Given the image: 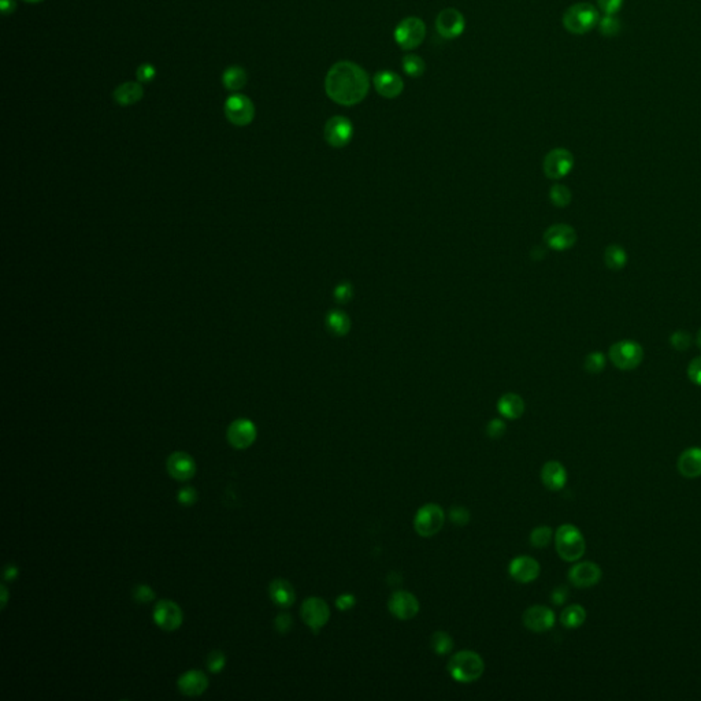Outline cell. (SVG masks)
Listing matches in <instances>:
<instances>
[{
  "instance_id": "cell-2",
  "label": "cell",
  "mask_w": 701,
  "mask_h": 701,
  "mask_svg": "<svg viewBox=\"0 0 701 701\" xmlns=\"http://www.w3.org/2000/svg\"><path fill=\"white\" fill-rule=\"evenodd\" d=\"M485 671V662L474 650H459L448 662V673L459 684L478 681Z\"/></svg>"
},
{
  "instance_id": "cell-21",
  "label": "cell",
  "mask_w": 701,
  "mask_h": 701,
  "mask_svg": "<svg viewBox=\"0 0 701 701\" xmlns=\"http://www.w3.org/2000/svg\"><path fill=\"white\" fill-rule=\"evenodd\" d=\"M169 474L178 481H188L196 474V463L191 455L177 451L169 456L166 463Z\"/></svg>"
},
{
  "instance_id": "cell-11",
  "label": "cell",
  "mask_w": 701,
  "mask_h": 701,
  "mask_svg": "<svg viewBox=\"0 0 701 701\" xmlns=\"http://www.w3.org/2000/svg\"><path fill=\"white\" fill-rule=\"evenodd\" d=\"M574 166V157L568 150H552L544 160V172L551 180H561L568 175Z\"/></svg>"
},
{
  "instance_id": "cell-27",
  "label": "cell",
  "mask_w": 701,
  "mask_h": 701,
  "mask_svg": "<svg viewBox=\"0 0 701 701\" xmlns=\"http://www.w3.org/2000/svg\"><path fill=\"white\" fill-rule=\"evenodd\" d=\"M144 90L140 84L125 83L114 90V99L118 105H130L137 103L142 98Z\"/></svg>"
},
{
  "instance_id": "cell-12",
  "label": "cell",
  "mask_w": 701,
  "mask_h": 701,
  "mask_svg": "<svg viewBox=\"0 0 701 701\" xmlns=\"http://www.w3.org/2000/svg\"><path fill=\"white\" fill-rule=\"evenodd\" d=\"M388 608L390 613L400 619L410 620L420 613V601L412 593L407 591H398L388 600Z\"/></svg>"
},
{
  "instance_id": "cell-1",
  "label": "cell",
  "mask_w": 701,
  "mask_h": 701,
  "mask_svg": "<svg viewBox=\"0 0 701 701\" xmlns=\"http://www.w3.org/2000/svg\"><path fill=\"white\" fill-rule=\"evenodd\" d=\"M368 73L350 61L334 63L325 78L328 96L341 105L360 103L368 96Z\"/></svg>"
},
{
  "instance_id": "cell-25",
  "label": "cell",
  "mask_w": 701,
  "mask_h": 701,
  "mask_svg": "<svg viewBox=\"0 0 701 701\" xmlns=\"http://www.w3.org/2000/svg\"><path fill=\"white\" fill-rule=\"evenodd\" d=\"M677 469L685 478L701 477V448L692 447L685 450L678 457Z\"/></svg>"
},
{
  "instance_id": "cell-34",
  "label": "cell",
  "mask_w": 701,
  "mask_h": 701,
  "mask_svg": "<svg viewBox=\"0 0 701 701\" xmlns=\"http://www.w3.org/2000/svg\"><path fill=\"white\" fill-rule=\"evenodd\" d=\"M554 539V531L549 526H539L530 533V544L534 548H546Z\"/></svg>"
},
{
  "instance_id": "cell-15",
  "label": "cell",
  "mask_w": 701,
  "mask_h": 701,
  "mask_svg": "<svg viewBox=\"0 0 701 701\" xmlns=\"http://www.w3.org/2000/svg\"><path fill=\"white\" fill-rule=\"evenodd\" d=\"M182 611L172 600H160L154 608V620L160 629L175 631L182 625Z\"/></svg>"
},
{
  "instance_id": "cell-10",
  "label": "cell",
  "mask_w": 701,
  "mask_h": 701,
  "mask_svg": "<svg viewBox=\"0 0 701 701\" xmlns=\"http://www.w3.org/2000/svg\"><path fill=\"white\" fill-rule=\"evenodd\" d=\"M225 115L229 123L237 126H246L252 123L255 108L252 102L244 95H233L229 96L225 103Z\"/></svg>"
},
{
  "instance_id": "cell-45",
  "label": "cell",
  "mask_w": 701,
  "mask_h": 701,
  "mask_svg": "<svg viewBox=\"0 0 701 701\" xmlns=\"http://www.w3.org/2000/svg\"><path fill=\"white\" fill-rule=\"evenodd\" d=\"M274 628L280 634H286L292 629V616L289 613H279L274 619Z\"/></svg>"
},
{
  "instance_id": "cell-17",
  "label": "cell",
  "mask_w": 701,
  "mask_h": 701,
  "mask_svg": "<svg viewBox=\"0 0 701 701\" xmlns=\"http://www.w3.org/2000/svg\"><path fill=\"white\" fill-rule=\"evenodd\" d=\"M540 563L531 556L522 555L514 558L509 566V576L519 583H530L540 576Z\"/></svg>"
},
{
  "instance_id": "cell-20",
  "label": "cell",
  "mask_w": 701,
  "mask_h": 701,
  "mask_svg": "<svg viewBox=\"0 0 701 701\" xmlns=\"http://www.w3.org/2000/svg\"><path fill=\"white\" fill-rule=\"evenodd\" d=\"M544 240L549 248L556 249V251H564V249H568L576 244L577 234H576V230L571 227L564 225V224H558V225H552L545 232Z\"/></svg>"
},
{
  "instance_id": "cell-33",
  "label": "cell",
  "mask_w": 701,
  "mask_h": 701,
  "mask_svg": "<svg viewBox=\"0 0 701 701\" xmlns=\"http://www.w3.org/2000/svg\"><path fill=\"white\" fill-rule=\"evenodd\" d=\"M402 66H403L404 73L410 77H414V78L421 77L422 74L425 73V69H426L425 61L422 59L421 56H418L415 53H410V55L403 56Z\"/></svg>"
},
{
  "instance_id": "cell-53",
  "label": "cell",
  "mask_w": 701,
  "mask_h": 701,
  "mask_svg": "<svg viewBox=\"0 0 701 701\" xmlns=\"http://www.w3.org/2000/svg\"><path fill=\"white\" fill-rule=\"evenodd\" d=\"M7 597H9V593H7V588L4 585H1V608L6 607L7 604Z\"/></svg>"
},
{
  "instance_id": "cell-28",
  "label": "cell",
  "mask_w": 701,
  "mask_h": 701,
  "mask_svg": "<svg viewBox=\"0 0 701 701\" xmlns=\"http://www.w3.org/2000/svg\"><path fill=\"white\" fill-rule=\"evenodd\" d=\"M586 620V611L579 604H571L563 610L561 615V625L566 629H578Z\"/></svg>"
},
{
  "instance_id": "cell-54",
  "label": "cell",
  "mask_w": 701,
  "mask_h": 701,
  "mask_svg": "<svg viewBox=\"0 0 701 701\" xmlns=\"http://www.w3.org/2000/svg\"><path fill=\"white\" fill-rule=\"evenodd\" d=\"M697 344H699V347L701 348V331L697 334Z\"/></svg>"
},
{
  "instance_id": "cell-55",
  "label": "cell",
  "mask_w": 701,
  "mask_h": 701,
  "mask_svg": "<svg viewBox=\"0 0 701 701\" xmlns=\"http://www.w3.org/2000/svg\"><path fill=\"white\" fill-rule=\"evenodd\" d=\"M25 1H29V3H38V1H41V0H25Z\"/></svg>"
},
{
  "instance_id": "cell-19",
  "label": "cell",
  "mask_w": 701,
  "mask_h": 701,
  "mask_svg": "<svg viewBox=\"0 0 701 701\" xmlns=\"http://www.w3.org/2000/svg\"><path fill=\"white\" fill-rule=\"evenodd\" d=\"M373 84L377 93L385 99H395L403 92V80L395 71H381L375 73Z\"/></svg>"
},
{
  "instance_id": "cell-31",
  "label": "cell",
  "mask_w": 701,
  "mask_h": 701,
  "mask_svg": "<svg viewBox=\"0 0 701 701\" xmlns=\"http://www.w3.org/2000/svg\"><path fill=\"white\" fill-rule=\"evenodd\" d=\"M222 81H224V85L230 90H239L246 85V71L242 68H237V66L229 68L228 71L224 73Z\"/></svg>"
},
{
  "instance_id": "cell-44",
  "label": "cell",
  "mask_w": 701,
  "mask_h": 701,
  "mask_svg": "<svg viewBox=\"0 0 701 701\" xmlns=\"http://www.w3.org/2000/svg\"><path fill=\"white\" fill-rule=\"evenodd\" d=\"M177 499H178L180 504L189 507V506H193L196 503V500H197V492H196V489L191 488V487L182 488L181 491L178 492V497Z\"/></svg>"
},
{
  "instance_id": "cell-22",
  "label": "cell",
  "mask_w": 701,
  "mask_h": 701,
  "mask_svg": "<svg viewBox=\"0 0 701 701\" xmlns=\"http://www.w3.org/2000/svg\"><path fill=\"white\" fill-rule=\"evenodd\" d=\"M209 687V680L204 673L189 670L184 673L178 680V689L182 695L194 697L203 695Z\"/></svg>"
},
{
  "instance_id": "cell-24",
  "label": "cell",
  "mask_w": 701,
  "mask_h": 701,
  "mask_svg": "<svg viewBox=\"0 0 701 701\" xmlns=\"http://www.w3.org/2000/svg\"><path fill=\"white\" fill-rule=\"evenodd\" d=\"M269 593L276 606L281 608H289L294 606L296 600V593L294 586L291 585L289 581L284 578H277L271 581Z\"/></svg>"
},
{
  "instance_id": "cell-42",
  "label": "cell",
  "mask_w": 701,
  "mask_h": 701,
  "mask_svg": "<svg viewBox=\"0 0 701 701\" xmlns=\"http://www.w3.org/2000/svg\"><path fill=\"white\" fill-rule=\"evenodd\" d=\"M132 595H133V598L137 603H150V601H152L155 598L154 591L150 586H147V585H137L133 589Z\"/></svg>"
},
{
  "instance_id": "cell-46",
  "label": "cell",
  "mask_w": 701,
  "mask_h": 701,
  "mask_svg": "<svg viewBox=\"0 0 701 701\" xmlns=\"http://www.w3.org/2000/svg\"><path fill=\"white\" fill-rule=\"evenodd\" d=\"M597 3L600 10L606 16H615L616 11H619V9L622 7L623 0H597Z\"/></svg>"
},
{
  "instance_id": "cell-9",
  "label": "cell",
  "mask_w": 701,
  "mask_h": 701,
  "mask_svg": "<svg viewBox=\"0 0 701 701\" xmlns=\"http://www.w3.org/2000/svg\"><path fill=\"white\" fill-rule=\"evenodd\" d=\"M325 140L334 148H343L350 144L353 136V125L343 115L332 117L323 129Z\"/></svg>"
},
{
  "instance_id": "cell-48",
  "label": "cell",
  "mask_w": 701,
  "mask_h": 701,
  "mask_svg": "<svg viewBox=\"0 0 701 701\" xmlns=\"http://www.w3.org/2000/svg\"><path fill=\"white\" fill-rule=\"evenodd\" d=\"M355 604H356V597L350 593H343L336 598V607L340 611H348L355 607Z\"/></svg>"
},
{
  "instance_id": "cell-35",
  "label": "cell",
  "mask_w": 701,
  "mask_h": 701,
  "mask_svg": "<svg viewBox=\"0 0 701 701\" xmlns=\"http://www.w3.org/2000/svg\"><path fill=\"white\" fill-rule=\"evenodd\" d=\"M549 197H551V200H552V203L555 206H558V207H566L571 202V192L564 185H555L551 189Z\"/></svg>"
},
{
  "instance_id": "cell-14",
  "label": "cell",
  "mask_w": 701,
  "mask_h": 701,
  "mask_svg": "<svg viewBox=\"0 0 701 701\" xmlns=\"http://www.w3.org/2000/svg\"><path fill=\"white\" fill-rule=\"evenodd\" d=\"M436 28L441 37L452 40L464 32L466 21L463 14L456 9H445L440 11L436 19Z\"/></svg>"
},
{
  "instance_id": "cell-52",
  "label": "cell",
  "mask_w": 701,
  "mask_h": 701,
  "mask_svg": "<svg viewBox=\"0 0 701 701\" xmlns=\"http://www.w3.org/2000/svg\"><path fill=\"white\" fill-rule=\"evenodd\" d=\"M18 568L13 564H7L4 568V579L6 581H14L17 578Z\"/></svg>"
},
{
  "instance_id": "cell-39",
  "label": "cell",
  "mask_w": 701,
  "mask_h": 701,
  "mask_svg": "<svg viewBox=\"0 0 701 701\" xmlns=\"http://www.w3.org/2000/svg\"><path fill=\"white\" fill-rule=\"evenodd\" d=\"M470 511L464 507H452L451 511H450V519L452 524H455L456 526H466L469 525L470 522Z\"/></svg>"
},
{
  "instance_id": "cell-41",
  "label": "cell",
  "mask_w": 701,
  "mask_h": 701,
  "mask_svg": "<svg viewBox=\"0 0 701 701\" xmlns=\"http://www.w3.org/2000/svg\"><path fill=\"white\" fill-rule=\"evenodd\" d=\"M670 341H671V346L678 350H687L692 344V338L689 333H686L684 331H680V332H675L670 337Z\"/></svg>"
},
{
  "instance_id": "cell-6",
  "label": "cell",
  "mask_w": 701,
  "mask_h": 701,
  "mask_svg": "<svg viewBox=\"0 0 701 701\" xmlns=\"http://www.w3.org/2000/svg\"><path fill=\"white\" fill-rule=\"evenodd\" d=\"M426 36V25L421 18H404L395 29V40L403 50H415Z\"/></svg>"
},
{
  "instance_id": "cell-13",
  "label": "cell",
  "mask_w": 701,
  "mask_h": 701,
  "mask_svg": "<svg viewBox=\"0 0 701 701\" xmlns=\"http://www.w3.org/2000/svg\"><path fill=\"white\" fill-rule=\"evenodd\" d=\"M256 426L249 420H236L229 425L227 438L228 442L236 450H246L251 447L256 440Z\"/></svg>"
},
{
  "instance_id": "cell-40",
  "label": "cell",
  "mask_w": 701,
  "mask_h": 701,
  "mask_svg": "<svg viewBox=\"0 0 701 701\" xmlns=\"http://www.w3.org/2000/svg\"><path fill=\"white\" fill-rule=\"evenodd\" d=\"M333 296L337 300V303H341V304L348 303L350 298H352V296H353V288H352V285H350V282L340 284L338 286H336Z\"/></svg>"
},
{
  "instance_id": "cell-3",
  "label": "cell",
  "mask_w": 701,
  "mask_h": 701,
  "mask_svg": "<svg viewBox=\"0 0 701 701\" xmlns=\"http://www.w3.org/2000/svg\"><path fill=\"white\" fill-rule=\"evenodd\" d=\"M556 551L563 561H577L585 555L586 543L577 526L564 524L555 533Z\"/></svg>"
},
{
  "instance_id": "cell-16",
  "label": "cell",
  "mask_w": 701,
  "mask_h": 701,
  "mask_svg": "<svg viewBox=\"0 0 701 701\" xmlns=\"http://www.w3.org/2000/svg\"><path fill=\"white\" fill-rule=\"evenodd\" d=\"M524 625L526 629L534 633L551 630L555 625V613L545 606H531L524 613Z\"/></svg>"
},
{
  "instance_id": "cell-43",
  "label": "cell",
  "mask_w": 701,
  "mask_h": 701,
  "mask_svg": "<svg viewBox=\"0 0 701 701\" xmlns=\"http://www.w3.org/2000/svg\"><path fill=\"white\" fill-rule=\"evenodd\" d=\"M506 433V423L502 420H492L487 426V435L493 440L502 438Z\"/></svg>"
},
{
  "instance_id": "cell-38",
  "label": "cell",
  "mask_w": 701,
  "mask_h": 701,
  "mask_svg": "<svg viewBox=\"0 0 701 701\" xmlns=\"http://www.w3.org/2000/svg\"><path fill=\"white\" fill-rule=\"evenodd\" d=\"M206 665H207L209 671L212 673V674L221 673L225 668V665H227V658H225L224 652H221V650H212L210 655L207 656Z\"/></svg>"
},
{
  "instance_id": "cell-37",
  "label": "cell",
  "mask_w": 701,
  "mask_h": 701,
  "mask_svg": "<svg viewBox=\"0 0 701 701\" xmlns=\"http://www.w3.org/2000/svg\"><path fill=\"white\" fill-rule=\"evenodd\" d=\"M598 29L601 35L607 37H613L619 33L620 31V22L619 19L613 16H606L603 19L598 21Z\"/></svg>"
},
{
  "instance_id": "cell-4",
  "label": "cell",
  "mask_w": 701,
  "mask_h": 701,
  "mask_svg": "<svg viewBox=\"0 0 701 701\" xmlns=\"http://www.w3.org/2000/svg\"><path fill=\"white\" fill-rule=\"evenodd\" d=\"M598 22V11L589 3H577L568 7L563 16L564 28L573 35H585Z\"/></svg>"
},
{
  "instance_id": "cell-8",
  "label": "cell",
  "mask_w": 701,
  "mask_h": 701,
  "mask_svg": "<svg viewBox=\"0 0 701 701\" xmlns=\"http://www.w3.org/2000/svg\"><path fill=\"white\" fill-rule=\"evenodd\" d=\"M304 623L318 634L331 619V608L328 603L321 597H308L303 601L300 608Z\"/></svg>"
},
{
  "instance_id": "cell-50",
  "label": "cell",
  "mask_w": 701,
  "mask_h": 701,
  "mask_svg": "<svg viewBox=\"0 0 701 701\" xmlns=\"http://www.w3.org/2000/svg\"><path fill=\"white\" fill-rule=\"evenodd\" d=\"M567 597H568V591H567V588H566V586H559V588H556V589L552 592V596H551V598H552V601H554L556 606H561V604L567 600Z\"/></svg>"
},
{
  "instance_id": "cell-26",
  "label": "cell",
  "mask_w": 701,
  "mask_h": 701,
  "mask_svg": "<svg viewBox=\"0 0 701 701\" xmlns=\"http://www.w3.org/2000/svg\"><path fill=\"white\" fill-rule=\"evenodd\" d=\"M497 410L503 417L509 420H518L522 417L525 411V403L521 396L515 393H507L500 398L497 403Z\"/></svg>"
},
{
  "instance_id": "cell-36",
  "label": "cell",
  "mask_w": 701,
  "mask_h": 701,
  "mask_svg": "<svg viewBox=\"0 0 701 701\" xmlns=\"http://www.w3.org/2000/svg\"><path fill=\"white\" fill-rule=\"evenodd\" d=\"M583 368L591 373V374H598L601 373L604 368H606V358L603 353L600 352H593V353H589L585 359V363H583Z\"/></svg>"
},
{
  "instance_id": "cell-18",
  "label": "cell",
  "mask_w": 701,
  "mask_h": 701,
  "mask_svg": "<svg viewBox=\"0 0 701 701\" xmlns=\"http://www.w3.org/2000/svg\"><path fill=\"white\" fill-rule=\"evenodd\" d=\"M603 576L600 566L593 561H581L568 571L570 582L577 588L595 586Z\"/></svg>"
},
{
  "instance_id": "cell-32",
  "label": "cell",
  "mask_w": 701,
  "mask_h": 701,
  "mask_svg": "<svg viewBox=\"0 0 701 701\" xmlns=\"http://www.w3.org/2000/svg\"><path fill=\"white\" fill-rule=\"evenodd\" d=\"M430 645L437 655H448L454 649V638L447 631H436L432 634Z\"/></svg>"
},
{
  "instance_id": "cell-23",
  "label": "cell",
  "mask_w": 701,
  "mask_h": 701,
  "mask_svg": "<svg viewBox=\"0 0 701 701\" xmlns=\"http://www.w3.org/2000/svg\"><path fill=\"white\" fill-rule=\"evenodd\" d=\"M541 481L549 491H561L567 482V472L561 462L549 460L541 469Z\"/></svg>"
},
{
  "instance_id": "cell-47",
  "label": "cell",
  "mask_w": 701,
  "mask_h": 701,
  "mask_svg": "<svg viewBox=\"0 0 701 701\" xmlns=\"http://www.w3.org/2000/svg\"><path fill=\"white\" fill-rule=\"evenodd\" d=\"M687 377L693 384L701 386V356L690 362L687 368Z\"/></svg>"
},
{
  "instance_id": "cell-30",
  "label": "cell",
  "mask_w": 701,
  "mask_h": 701,
  "mask_svg": "<svg viewBox=\"0 0 701 701\" xmlns=\"http://www.w3.org/2000/svg\"><path fill=\"white\" fill-rule=\"evenodd\" d=\"M604 261L611 270H620L626 266L628 263V254L626 251L618 244L607 246L604 252Z\"/></svg>"
},
{
  "instance_id": "cell-51",
  "label": "cell",
  "mask_w": 701,
  "mask_h": 701,
  "mask_svg": "<svg viewBox=\"0 0 701 701\" xmlns=\"http://www.w3.org/2000/svg\"><path fill=\"white\" fill-rule=\"evenodd\" d=\"M0 6H1V11L4 14H11L14 13L17 4H16V0H1L0 1Z\"/></svg>"
},
{
  "instance_id": "cell-29",
  "label": "cell",
  "mask_w": 701,
  "mask_h": 701,
  "mask_svg": "<svg viewBox=\"0 0 701 701\" xmlns=\"http://www.w3.org/2000/svg\"><path fill=\"white\" fill-rule=\"evenodd\" d=\"M326 328L334 336H347L350 329V316L338 310L331 311L326 316Z\"/></svg>"
},
{
  "instance_id": "cell-49",
  "label": "cell",
  "mask_w": 701,
  "mask_h": 701,
  "mask_svg": "<svg viewBox=\"0 0 701 701\" xmlns=\"http://www.w3.org/2000/svg\"><path fill=\"white\" fill-rule=\"evenodd\" d=\"M155 74H157L155 68L150 63H144L137 69V78L141 83H150L151 80L155 78Z\"/></svg>"
},
{
  "instance_id": "cell-5",
  "label": "cell",
  "mask_w": 701,
  "mask_h": 701,
  "mask_svg": "<svg viewBox=\"0 0 701 701\" xmlns=\"http://www.w3.org/2000/svg\"><path fill=\"white\" fill-rule=\"evenodd\" d=\"M445 522V512L436 503H427L417 511L414 529L421 537H433L441 531Z\"/></svg>"
},
{
  "instance_id": "cell-7",
  "label": "cell",
  "mask_w": 701,
  "mask_h": 701,
  "mask_svg": "<svg viewBox=\"0 0 701 701\" xmlns=\"http://www.w3.org/2000/svg\"><path fill=\"white\" fill-rule=\"evenodd\" d=\"M610 359L619 370H634L638 368L644 359L643 347L630 340H623L613 344L610 348Z\"/></svg>"
}]
</instances>
